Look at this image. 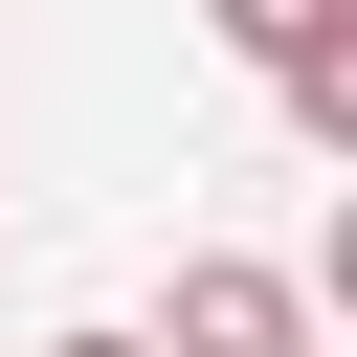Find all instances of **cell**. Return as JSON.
<instances>
[{"label": "cell", "mask_w": 357, "mask_h": 357, "mask_svg": "<svg viewBox=\"0 0 357 357\" xmlns=\"http://www.w3.org/2000/svg\"><path fill=\"white\" fill-rule=\"evenodd\" d=\"M134 357H312V290H290V268H245V245H201V268H178V312H156Z\"/></svg>", "instance_id": "6da1fadb"}, {"label": "cell", "mask_w": 357, "mask_h": 357, "mask_svg": "<svg viewBox=\"0 0 357 357\" xmlns=\"http://www.w3.org/2000/svg\"><path fill=\"white\" fill-rule=\"evenodd\" d=\"M201 22H223L268 89H335V67H357V0H201Z\"/></svg>", "instance_id": "7a4b0ae2"}, {"label": "cell", "mask_w": 357, "mask_h": 357, "mask_svg": "<svg viewBox=\"0 0 357 357\" xmlns=\"http://www.w3.org/2000/svg\"><path fill=\"white\" fill-rule=\"evenodd\" d=\"M45 357H134V335H45Z\"/></svg>", "instance_id": "3957f363"}]
</instances>
